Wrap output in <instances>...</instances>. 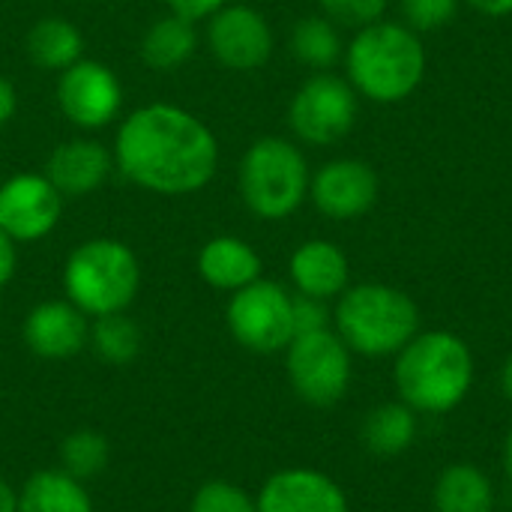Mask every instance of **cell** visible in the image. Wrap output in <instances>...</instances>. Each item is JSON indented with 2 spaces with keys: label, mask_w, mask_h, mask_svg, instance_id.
Returning a JSON list of instances; mask_svg holds the SVG:
<instances>
[{
  "label": "cell",
  "mask_w": 512,
  "mask_h": 512,
  "mask_svg": "<svg viewBox=\"0 0 512 512\" xmlns=\"http://www.w3.org/2000/svg\"><path fill=\"white\" fill-rule=\"evenodd\" d=\"M114 165L153 195H195L219 168V141L192 111L150 102L132 111L114 138Z\"/></svg>",
  "instance_id": "cell-1"
},
{
  "label": "cell",
  "mask_w": 512,
  "mask_h": 512,
  "mask_svg": "<svg viewBox=\"0 0 512 512\" xmlns=\"http://www.w3.org/2000/svg\"><path fill=\"white\" fill-rule=\"evenodd\" d=\"M396 390L420 414H450L474 387V354L447 330L417 333L396 354Z\"/></svg>",
  "instance_id": "cell-2"
},
{
  "label": "cell",
  "mask_w": 512,
  "mask_h": 512,
  "mask_svg": "<svg viewBox=\"0 0 512 512\" xmlns=\"http://www.w3.org/2000/svg\"><path fill=\"white\" fill-rule=\"evenodd\" d=\"M345 69L348 84L360 96L378 105L402 102L420 87L426 75V51L420 33H414L408 24L384 18L360 27L345 51Z\"/></svg>",
  "instance_id": "cell-3"
},
{
  "label": "cell",
  "mask_w": 512,
  "mask_h": 512,
  "mask_svg": "<svg viewBox=\"0 0 512 512\" xmlns=\"http://www.w3.org/2000/svg\"><path fill=\"white\" fill-rule=\"evenodd\" d=\"M333 321L351 354L363 357H393L420 333L417 303L405 291L378 282L345 288Z\"/></svg>",
  "instance_id": "cell-4"
},
{
  "label": "cell",
  "mask_w": 512,
  "mask_h": 512,
  "mask_svg": "<svg viewBox=\"0 0 512 512\" xmlns=\"http://www.w3.org/2000/svg\"><path fill=\"white\" fill-rule=\"evenodd\" d=\"M141 291L138 255L114 240L93 237L75 246L63 264V294L87 318L126 312Z\"/></svg>",
  "instance_id": "cell-5"
},
{
  "label": "cell",
  "mask_w": 512,
  "mask_h": 512,
  "mask_svg": "<svg viewBox=\"0 0 512 512\" xmlns=\"http://www.w3.org/2000/svg\"><path fill=\"white\" fill-rule=\"evenodd\" d=\"M309 165L288 138H258L240 159L237 186L246 210L264 222L288 219L309 195Z\"/></svg>",
  "instance_id": "cell-6"
},
{
  "label": "cell",
  "mask_w": 512,
  "mask_h": 512,
  "mask_svg": "<svg viewBox=\"0 0 512 512\" xmlns=\"http://www.w3.org/2000/svg\"><path fill=\"white\" fill-rule=\"evenodd\" d=\"M225 324L234 342L252 354H276L291 345L294 333V297L270 279H255L252 285L231 294L225 309Z\"/></svg>",
  "instance_id": "cell-7"
},
{
  "label": "cell",
  "mask_w": 512,
  "mask_h": 512,
  "mask_svg": "<svg viewBox=\"0 0 512 512\" xmlns=\"http://www.w3.org/2000/svg\"><path fill=\"white\" fill-rule=\"evenodd\" d=\"M285 369L294 393L306 405L330 408L351 387V348L330 327L300 333L285 348Z\"/></svg>",
  "instance_id": "cell-8"
},
{
  "label": "cell",
  "mask_w": 512,
  "mask_h": 512,
  "mask_svg": "<svg viewBox=\"0 0 512 512\" xmlns=\"http://www.w3.org/2000/svg\"><path fill=\"white\" fill-rule=\"evenodd\" d=\"M357 120V90L330 72H318L300 84L288 105L291 132L312 147L342 141Z\"/></svg>",
  "instance_id": "cell-9"
},
{
  "label": "cell",
  "mask_w": 512,
  "mask_h": 512,
  "mask_svg": "<svg viewBox=\"0 0 512 512\" xmlns=\"http://www.w3.org/2000/svg\"><path fill=\"white\" fill-rule=\"evenodd\" d=\"M57 105L78 129L108 126L123 105L120 78L99 60H78L57 78Z\"/></svg>",
  "instance_id": "cell-10"
},
{
  "label": "cell",
  "mask_w": 512,
  "mask_h": 512,
  "mask_svg": "<svg viewBox=\"0 0 512 512\" xmlns=\"http://www.w3.org/2000/svg\"><path fill=\"white\" fill-rule=\"evenodd\" d=\"M207 48L225 69L252 72L270 60L273 30L258 9L225 3L207 18Z\"/></svg>",
  "instance_id": "cell-11"
},
{
  "label": "cell",
  "mask_w": 512,
  "mask_h": 512,
  "mask_svg": "<svg viewBox=\"0 0 512 512\" xmlns=\"http://www.w3.org/2000/svg\"><path fill=\"white\" fill-rule=\"evenodd\" d=\"M63 216V195L45 174H15L0 186V231L15 243L48 237Z\"/></svg>",
  "instance_id": "cell-12"
},
{
  "label": "cell",
  "mask_w": 512,
  "mask_h": 512,
  "mask_svg": "<svg viewBox=\"0 0 512 512\" xmlns=\"http://www.w3.org/2000/svg\"><path fill=\"white\" fill-rule=\"evenodd\" d=\"M309 195L327 219H360L378 201V174L363 159H333L315 171Z\"/></svg>",
  "instance_id": "cell-13"
},
{
  "label": "cell",
  "mask_w": 512,
  "mask_h": 512,
  "mask_svg": "<svg viewBox=\"0 0 512 512\" xmlns=\"http://www.w3.org/2000/svg\"><path fill=\"white\" fill-rule=\"evenodd\" d=\"M21 336L30 354L42 360H69L87 348L90 321L69 300H45L27 312Z\"/></svg>",
  "instance_id": "cell-14"
},
{
  "label": "cell",
  "mask_w": 512,
  "mask_h": 512,
  "mask_svg": "<svg viewBox=\"0 0 512 512\" xmlns=\"http://www.w3.org/2000/svg\"><path fill=\"white\" fill-rule=\"evenodd\" d=\"M258 512H348V498L336 480L315 468L276 471L255 498Z\"/></svg>",
  "instance_id": "cell-15"
},
{
  "label": "cell",
  "mask_w": 512,
  "mask_h": 512,
  "mask_svg": "<svg viewBox=\"0 0 512 512\" xmlns=\"http://www.w3.org/2000/svg\"><path fill=\"white\" fill-rule=\"evenodd\" d=\"M114 156L90 138H72L51 150L45 162V177L51 186L66 198H87L93 195L111 174Z\"/></svg>",
  "instance_id": "cell-16"
},
{
  "label": "cell",
  "mask_w": 512,
  "mask_h": 512,
  "mask_svg": "<svg viewBox=\"0 0 512 512\" xmlns=\"http://www.w3.org/2000/svg\"><path fill=\"white\" fill-rule=\"evenodd\" d=\"M288 273L294 288L303 297H315V300H333L348 288V258L336 243L327 240H309L303 246L294 249L291 261H288Z\"/></svg>",
  "instance_id": "cell-17"
},
{
  "label": "cell",
  "mask_w": 512,
  "mask_h": 512,
  "mask_svg": "<svg viewBox=\"0 0 512 512\" xmlns=\"http://www.w3.org/2000/svg\"><path fill=\"white\" fill-rule=\"evenodd\" d=\"M198 276L216 291H240L261 279V255L240 237H213L198 252Z\"/></svg>",
  "instance_id": "cell-18"
},
{
  "label": "cell",
  "mask_w": 512,
  "mask_h": 512,
  "mask_svg": "<svg viewBox=\"0 0 512 512\" xmlns=\"http://www.w3.org/2000/svg\"><path fill=\"white\" fill-rule=\"evenodd\" d=\"M18 512H96V507L81 480L63 468H45L18 489Z\"/></svg>",
  "instance_id": "cell-19"
},
{
  "label": "cell",
  "mask_w": 512,
  "mask_h": 512,
  "mask_svg": "<svg viewBox=\"0 0 512 512\" xmlns=\"http://www.w3.org/2000/svg\"><path fill=\"white\" fill-rule=\"evenodd\" d=\"M198 48V30L195 21L183 18V15H162L156 18L144 36H141V60L156 69V72H171L180 69Z\"/></svg>",
  "instance_id": "cell-20"
},
{
  "label": "cell",
  "mask_w": 512,
  "mask_h": 512,
  "mask_svg": "<svg viewBox=\"0 0 512 512\" xmlns=\"http://www.w3.org/2000/svg\"><path fill=\"white\" fill-rule=\"evenodd\" d=\"M432 504L435 512H495V486L477 465L456 462L441 471Z\"/></svg>",
  "instance_id": "cell-21"
},
{
  "label": "cell",
  "mask_w": 512,
  "mask_h": 512,
  "mask_svg": "<svg viewBox=\"0 0 512 512\" xmlns=\"http://www.w3.org/2000/svg\"><path fill=\"white\" fill-rule=\"evenodd\" d=\"M27 54L30 60L45 72H63L84 54V36L81 30L60 15L39 18L27 33Z\"/></svg>",
  "instance_id": "cell-22"
},
{
  "label": "cell",
  "mask_w": 512,
  "mask_h": 512,
  "mask_svg": "<svg viewBox=\"0 0 512 512\" xmlns=\"http://www.w3.org/2000/svg\"><path fill=\"white\" fill-rule=\"evenodd\" d=\"M417 411L405 402H384L366 414L360 438L375 456H399L417 441Z\"/></svg>",
  "instance_id": "cell-23"
},
{
  "label": "cell",
  "mask_w": 512,
  "mask_h": 512,
  "mask_svg": "<svg viewBox=\"0 0 512 512\" xmlns=\"http://www.w3.org/2000/svg\"><path fill=\"white\" fill-rule=\"evenodd\" d=\"M105 363L111 366H129L144 345L141 327L126 315V312H114V315H102L93 318L90 324V342H87Z\"/></svg>",
  "instance_id": "cell-24"
},
{
  "label": "cell",
  "mask_w": 512,
  "mask_h": 512,
  "mask_svg": "<svg viewBox=\"0 0 512 512\" xmlns=\"http://www.w3.org/2000/svg\"><path fill=\"white\" fill-rule=\"evenodd\" d=\"M291 51L300 63L312 69H330L342 57V39L336 24L324 15H309L297 21L291 33Z\"/></svg>",
  "instance_id": "cell-25"
},
{
  "label": "cell",
  "mask_w": 512,
  "mask_h": 512,
  "mask_svg": "<svg viewBox=\"0 0 512 512\" xmlns=\"http://www.w3.org/2000/svg\"><path fill=\"white\" fill-rule=\"evenodd\" d=\"M108 462H111V444L96 429L69 432L60 444V468L81 483L99 477L108 468Z\"/></svg>",
  "instance_id": "cell-26"
},
{
  "label": "cell",
  "mask_w": 512,
  "mask_h": 512,
  "mask_svg": "<svg viewBox=\"0 0 512 512\" xmlns=\"http://www.w3.org/2000/svg\"><path fill=\"white\" fill-rule=\"evenodd\" d=\"M189 512H258V504L246 495V489L228 480H210L195 492Z\"/></svg>",
  "instance_id": "cell-27"
},
{
  "label": "cell",
  "mask_w": 512,
  "mask_h": 512,
  "mask_svg": "<svg viewBox=\"0 0 512 512\" xmlns=\"http://www.w3.org/2000/svg\"><path fill=\"white\" fill-rule=\"evenodd\" d=\"M459 12V0H402L405 24L414 33H429L450 24Z\"/></svg>",
  "instance_id": "cell-28"
},
{
  "label": "cell",
  "mask_w": 512,
  "mask_h": 512,
  "mask_svg": "<svg viewBox=\"0 0 512 512\" xmlns=\"http://www.w3.org/2000/svg\"><path fill=\"white\" fill-rule=\"evenodd\" d=\"M324 9V18L342 27H369L384 18L387 0H318Z\"/></svg>",
  "instance_id": "cell-29"
},
{
  "label": "cell",
  "mask_w": 512,
  "mask_h": 512,
  "mask_svg": "<svg viewBox=\"0 0 512 512\" xmlns=\"http://www.w3.org/2000/svg\"><path fill=\"white\" fill-rule=\"evenodd\" d=\"M330 327V309L327 300H315V297H294V333H318Z\"/></svg>",
  "instance_id": "cell-30"
},
{
  "label": "cell",
  "mask_w": 512,
  "mask_h": 512,
  "mask_svg": "<svg viewBox=\"0 0 512 512\" xmlns=\"http://www.w3.org/2000/svg\"><path fill=\"white\" fill-rule=\"evenodd\" d=\"M174 15H183L189 21H204L213 12H219L228 0H165Z\"/></svg>",
  "instance_id": "cell-31"
},
{
  "label": "cell",
  "mask_w": 512,
  "mask_h": 512,
  "mask_svg": "<svg viewBox=\"0 0 512 512\" xmlns=\"http://www.w3.org/2000/svg\"><path fill=\"white\" fill-rule=\"evenodd\" d=\"M15 240L9 234L0 231V288H6L15 276V267H18V252H15Z\"/></svg>",
  "instance_id": "cell-32"
},
{
  "label": "cell",
  "mask_w": 512,
  "mask_h": 512,
  "mask_svg": "<svg viewBox=\"0 0 512 512\" xmlns=\"http://www.w3.org/2000/svg\"><path fill=\"white\" fill-rule=\"evenodd\" d=\"M18 111V96H15V87L9 78L0 75V126H6Z\"/></svg>",
  "instance_id": "cell-33"
},
{
  "label": "cell",
  "mask_w": 512,
  "mask_h": 512,
  "mask_svg": "<svg viewBox=\"0 0 512 512\" xmlns=\"http://www.w3.org/2000/svg\"><path fill=\"white\" fill-rule=\"evenodd\" d=\"M468 6H474L483 15H495V18L512 12V0H468Z\"/></svg>",
  "instance_id": "cell-34"
},
{
  "label": "cell",
  "mask_w": 512,
  "mask_h": 512,
  "mask_svg": "<svg viewBox=\"0 0 512 512\" xmlns=\"http://www.w3.org/2000/svg\"><path fill=\"white\" fill-rule=\"evenodd\" d=\"M0 512H18V489L0 477Z\"/></svg>",
  "instance_id": "cell-35"
},
{
  "label": "cell",
  "mask_w": 512,
  "mask_h": 512,
  "mask_svg": "<svg viewBox=\"0 0 512 512\" xmlns=\"http://www.w3.org/2000/svg\"><path fill=\"white\" fill-rule=\"evenodd\" d=\"M501 390H504V396L512 402V354L510 360L504 363V369H501Z\"/></svg>",
  "instance_id": "cell-36"
},
{
  "label": "cell",
  "mask_w": 512,
  "mask_h": 512,
  "mask_svg": "<svg viewBox=\"0 0 512 512\" xmlns=\"http://www.w3.org/2000/svg\"><path fill=\"white\" fill-rule=\"evenodd\" d=\"M504 468H507V477H510L512 483V429L510 435H507V444H504Z\"/></svg>",
  "instance_id": "cell-37"
}]
</instances>
